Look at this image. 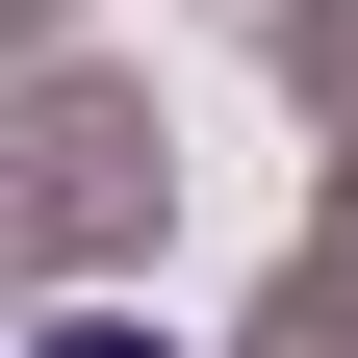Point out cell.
Returning a JSON list of instances; mask_svg holds the SVG:
<instances>
[{
	"label": "cell",
	"instance_id": "cell-1",
	"mask_svg": "<svg viewBox=\"0 0 358 358\" xmlns=\"http://www.w3.org/2000/svg\"><path fill=\"white\" fill-rule=\"evenodd\" d=\"M26 358H154V333H26Z\"/></svg>",
	"mask_w": 358,
	"mask_h": 358
}]
</instances>
